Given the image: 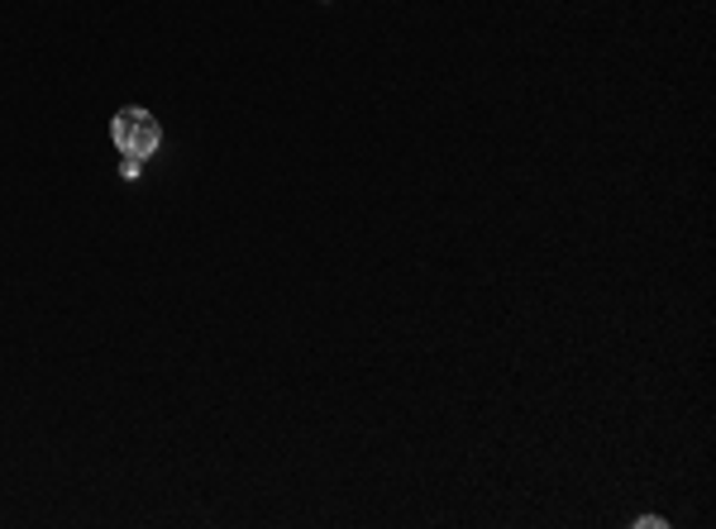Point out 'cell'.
Listing matches in <instances>:
<instances>
[{"mask_svg": "<svg viewBox=\"0 0 716 529\" xmlns=\"http://www.w3.org/2000/svg\"><path fill=\"white\" fill-rule=\"evenodd\" d=\"M110 139H115V149L124 157H139V163H149L158 153V143H163V124H158L143 105H124L115 120H110Z\"/></svg>", "mask_w": 716, "mask_h": 529, "instance_id": "cell-1", "label": "cell"}]
</instances>
